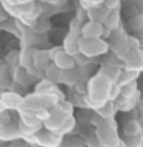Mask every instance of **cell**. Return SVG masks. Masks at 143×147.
Wrapping results in <instances>:
<instances>
[{"mask_svg": "<svg viewBox=\"0 0 143 147\" xmlns=\"http://www.w3.org/2000/svg\"><path fill=\"white\" fill-rule=\"evenodd\" d=\"M114 82L100 72H96L94 76H91L89 81L86 82L87 93L84 95L85 108L93 109L94 112L101 108L105 103L109 102V93L110 88Z\"/></svg>", "mask_w": 143, "mask_h": 147, "instance_id": "1", "label": "cell"}, {"mask_svg": "<svg viewBox=\"0 0 143 147\" xmlns=\"http://www.w3.org/2000/svg\"><path fill=\"white\" fill-rule=\"evenodd\" d=\"M60 102H61V99L56 95L32 93L24 96L23 105H22V108L18 110V113L27 114V115H33L34 117V114L37 112H39V110H43V109L52 110Z\"/></svg>", "mask_w": 143, "mask_h": 147, "instance_id": "2", "label": "cell"}, {"mask_svg": "<svg viewBox=\"0 0 143 147\" xmlns=\"http://www.w3.org/2000/svg\"><path fill=\"white\" fill-rule=\"evenodd\" d=\"M94 132L103 147H118L122 142V137L118 131V123L115 119L105 121L101 125L95 128Z\"/></svg>", "mask_w": 143, "mask_h": 147, "instance_id": "3", "label": "cell"}, {"mask_svg": "<svg viewBox=\"0 0 143 147\" xmlns=\"http://www.w3.org/2000/svg\"><path fill=\"white\" fill-rule=\"evenodd\" d=\"M80 53L87 59H96L110 53V46L105 39H84L80 38Z\"/></svg>", "mask_w": 143, "mask_h": 147, "instance_id": "4", "label": "cell"}, {"mask_svg": "<svg viewBox=\"0 0 143 147\" xmlns=\"http://www.w3.org/2000/svg\"><path fill=\"white\" fill-rule=\"evenodd\" d=\"M3 5L4 10L8 13V15H11L15 19H26L28 18L32 11L34 10L37 3L34 1H28V0H9V1H0Z\"/></svg>", "mask_w": 143, "mask_h": 147, "instance_id": "5", "label": "cell"}, {"mask_svg": "<svg viewBox=\"0 0 143 147\" xmlns=\"http://www.w3.org/2000/svg\"><path fill=\"white\" fill-rule=\"evenodd\" d=\"M34 141L37 147H60L63 141V137L43 128L41 132L34 136Z\"/></svg>", "mask_w": 143, "mask_h": 147, "instance_id": "6", "label": "cell"}, {"mask_svg": "<svg viewBox=\"0 0 143 147\" xmlns=\"http://www.w3.org/2000/svg\"><path fill=\"white\" fill-rule=\"evenodd\" d=\"M24 136L22 134L19 129V124H18V118L13 119L9 124H7L0 132V141L3 143H11L14 141H19L23 140Z\"/></svg>", "mask_w": 143, "mask_h": 147, "instance_id": "7", "label": "cell"}, {"mask_svg": "<svg viewBox=\"0 0 143 147\" xmlns=\"http://www.w3.org/2000/svg\"><path fill=\"white\" fill-rule=\"evenodd\" d=\"M0 100L4 104L8 112L10 110H19L23 105L24 96H22L19 93H15L13 90H4L0 91Z\"/></svg>", "mask_w": 143, "mask_h": 147, "instance_id": "8", "label": "cell"}, {"mask_svg": "<svg viewBox=\"0 0 143 147\" xmlns=\"http://www.w3.org/2000/svg\"><path fill=\"white\" fill-rule=\"evenodd\" d=\"M123 70L143 74V51H130L128 56L126 57V60L123 61Z\"/></svg>", "mask_w": 143, "mask_h": 147, "instance_id": "9", "label": "cell"}, {"mask_svg": "<svg viewBox=\"0 0 143 147\" xmlns=\"http://www.w3.org/2000/svg\"><path fill=\"white\" fill-rule=\"evenodd\" d=\"M70 117L66 114H63V113H61L60 110H57L56 108H53L51 110V117L48 118L47 122H44V128L48 131H51V132H54L56 133L57 131H60L61 128L65 125V123L67 122V119Z\"/></svg>", "mask_w": 143, "mask_h": 147, "instance_id": "10", "label": "cell"}, {"mask_svg": "<svg viewBox=\"0 0 143 147\" xmlns=\"http://www.w3.org/2000/svg\"><path fill=\"white\" fill-rule=\"evenodd\" d=\"M104 36V26L99 23L89 22L84 24L81 30V38L84 39H101Z\"/></svg>", "mask_w": 143, "mask_h": 147, "instance_id": "11", "label": "cell"}, {"mask_svg": "<svg viewBox=\"0 0 143 147\" xmlns=\"http://www.w3.org/2000/svg\"><path fill=\"white\" fill-rule=\"evenodd\" d=\"M80 38L81 36L68 32L62 43L63 51L72 57H76L77 55H80Z\"/></svg>", "mask_w": 143, "mask_h": 147, "instance_id": "12", "label": "cell"}, {"mask_svg": "<svg viewBox=\"0 0 143 147\" xmlns=\"http://www.w3.org/2000/svg\"><path fill=\"white\" fill-rule=\"evenodd\" d=\"M34 93H37V94H47V95H56V96H58L61 100H65V95H63V93L60 90L58 85L48 81L47 79H43V80H41L37 85H36Z\"/></svg>", "mask_w": 143, "mask_h": 147, "instance_id": "13", "label": "cell"}, {"mask_svg": "<svg viewBox=\"0 0 143 147\" xmlns=\"http://www.w3.org/2000/svg\"><path fill=\"white\" fill-rule=\"evenodd\" d=\"M52 63V60L50 57V51L48 50H36L33 55V66L38 71L44 72L46 69Z\"/></svg>", "mask_w": 143, "mask_h": 147, "instance_id": "14", "label": "cell"}, {"mask_svg": "<svg viewBox=\"0 0 143 147\" xmlns=\"http://www.w3.org/2000/svg\"><path fill=\"white\" fill-rule=\"evenodd\" d=\"M141 95L136 96V98H124L120 96L119 99L115 102V105L118 108V112H123V113H130L134 109H137L139 104V100H141Z\"/></svg>", "mask_w": 143, "mask_h": 147, "instance_id": "15", "label": "cell"}, {"mask_svg": "<svg viewBox=\"0 0 143 147\" xmlns=\"http://www.w3.org/2000/svg\"><path fill=\"white\" fill-rule=\"evenodd\" d=\"M123 136L124 137H137L142 136V125L139 119L129 118L123 124Z\"/></svg>", "mask_w": 143, "mask_h": 147, "instance_id": "16", "label": "cell"}, {"mask_svg": "<svg viewBox=\"0 0 143 147\" xmlns=\"http://www.w3.org/2000/svg\"><path fill=\"white\" fill-rule=\"evenodd\" d=\"M53 63L58 67L61 71H67V70L76 69L75 59L72 56H70V55H67L66 52H62V53L53 61Z\"/></svg>", "mask_w": 143, "mask_h": 147, "instance_id": "17", "label": "cell"}, {"mask_svg": "<svg viewBox=\"0 0 143 147\" xmlns=\"http://www.w3.org/2000/svg\"><path fill=\"white\" fill-rule=\"evenodd\" d=\"M80 72H79V67L67 71H62V84L70 88H76L80 84Z\"/></svg>", "mask_w": 143, "mask_h": 147, "instance_id": "18", "label": "cell"}, {"mask_svg": "<svg viewBox=\"0 0 143 147\" xmlns=\"http://www.w3.org/2000/svg\"><path fill=\"white\" fill-rule=\"evenodd\" d=\"M13 76H11V69L7 63L0 65V89L4 91V89H10L13 84Z\"/></svg>", "mask_w": 143, "mask_h": 147, "instance_id": "19", "label": "cell"}, {"mask_svg": "<svg viewBox=\"0 0 143 147\" xmlns=\"http://www.w3.org/2000/svg\"><path fill=\"white\" fill-rule=\"evenodd\" d=\"M11 76H13V81L19 86H26L30 81V76L27 69H24L22 66H17L11 69Z\"/></svg>", "mask_w": 143, "mask_h": 147, "instance_id": "20", "label": "cell"}, {"mask_svg": "<svg viewBox=\"0 0 143 147\" xmlns=\"http://www.w3.org/2000/svg\"><path fill=\"white\" fill-rule=\"evenodd\" d=\"M37 48H34L33 46H23V48L20 50V57H19V65L28 69V67L33 66V55Z\"/></svg>", "mask_w": 143, "mask_h": 147, "instance_id": "21", "label": "cell"}, {"mask_svg": "<svg viewBox=\"0 0 143 147\" xmlns=\"http://www.w3.org/2000/svg\"><path fill=\"white\" fill-rule=\"evenodd\" d=\"M95 114H98L99 117H101L103 119H106V121H111V119H115V114L118 113V108L115 105V103L113 102H108L105 103L101 108H99L98 110H95Z\"/></svg>", "mask_w": 143, "mask_h": 147, "instance_id": "22", "label": "cell"}, {"mask_svg": "<svg viewBox=\"0 0 143 147\" xmlns=\"http://www.w3.org/2000/svg\"><path fill=\"white\" fill-rule=\"evenodd\" d=\"M108 14H109V10L104 7V5H103V7H100V8H96V9H93V10L87 11L86 18L89 19V22L104 24L106 17H108Z\"/></svg>", "mask_w": 143, "mask_h": 147, "instance_id": "23", "label": "cell"}, {"mask_svg": "<svg viewBox=\"0 0 143 147\" xmlns=\"http://www.w3.org/2000/svg\"><path fill=\"white\" fill-rule=\"evenodd\" d=\"M104 28L109 29L110 32L120 28V10H115V11H109L108 17H106L105 22H104Z\"/></svg>", "mask_w": 143, "mask_h": 147, "instance_id": "24", "label": "cell"}, {"mask_svg": "<svg viewBox=\"0 0 143 147\" xmlns=\"http://www.w3.org/2000/svg\"><path fill=\"white\" fill-rule=\"evenodd\" d=\"M44 79H47L48 81L53 82V84L58 85L62 84V71L52 62L50 66L46 69L44 71Z\"/></svg>", "mask_w": 143, "mask_h": 147, "instance_id": "25", "label": "cell"}, {"mask_svg": "<svg viewBox=\"0 0 143 147\" xmlns=\"http://www.w3.org/2000/svg\"><path fill=\"white\" fill-rule=\"evenodd\" d=\"M122 71H123V69L119 67V66L101 65V67L99 69L98 72L103 74V75H105V76H108V78L110 79L114 84H117L118 80H119V78H120V75H122Z\"/></svg>", "mask_w": 143, "mask_h": 147, "instance_id": "26", "label": "cell"}, {"mask_svg": "<svg viewBox=\"0 0 143 147\" xmlns=\"http://www.w3.org/2000/svg\"><path fill=\"white\" fill-rule=\"evenodd\" d=\"M142 72H137V71H128V70H123L122 71V75L118 80L117 84L119 86H126L128 84H132V82H136L141 79Z\"/></svg>", "mask_w": 143, "mask_h": 147, "instance_id": "27", "label": "cell"}, {"mask_svg": "<svg viewBox=\"0 0 143 147\" xmlns=\"http://www.w3.org/2000/svg\"><path fill=\"white\" fill-rule=\"evenodd\" d=\"M129 27L133 32L136 33V36H141L143 34V14H137L134 17H132L129 19Z\"/></svg>", "mask_w": 143, "mask_h": 147, "instance_id": "28", "label": "cell"}, {"mask_svg": "<svg viewBox=\"0 0 143 147\" xmlns=\"http://www.w3.org/2000/svg\"><path fill=\"white\" fill-rule=\"evenodd\" d=\"M141 90H139V85L138 81L128 84L126 86H122V96L124 98H136L138 95H141Z\"/></svg>", "mask_w": 143, "mask_h": 147, "instance_id": "29", "label": "cell"}, {"mask_svg": "<svg viewBox=\"0 0 143 147\" xmlns=\"http://www.w3.org/2000/svg\"><path fill=\"white\" fill-rule=\"evenodd\" d=\"M76 118L74 117V115H71L68 119H67V122L65 123V125H63L62 128H61L60 131H57V134L61 137H67V136H71V133L74 132V129H75V127H76Z\"/></svg>", "mask_w": 143, "mask_h": 147, "instance_id": "30", "label": "cell"}, {"mask_svg": "<svg viewBox=\"0 0 143 147\" xmlns=\"http://www.w3.org/2000/svg\"><path fill=\"white\" fill-rule=\"evenodd\" d=\"M60 147H86V145L80 137L71 134V136L63 137V141Z\"/></svg>", "mask_w": 143, "mask_h": 147, "instance_id": "31", "label": "cell"}, {"mask_svg": "<svg viewBox=\"0 0 143 147\" xmlns=\"http://www.w3.org/2000/svg\"><path fill=\"white\" fill-rule=\"evenodd\" d=\"M54 108L57 110H60L61 113H63V114L71 117V115H74V112H75V104L72 102H70V100L65 99V100H61Z\"/></svg>", "mask_w": 143, "mask_h": 147, "instance_id": "32", "label": "cell"}, {"mask_svg": "<svg viewBox=\"0 0 143 147\" xmlns=\"http://www.w3.org/2000/svg\"><path fill=\"white\" fill-rule=\"evenodd\" d=\"M79 4H80V8L87 13V11L93 10V9L103 7L104 5V0H80Z\"/></svg>", "mask_w": 143, "mask_h": 147, "instance_id": "33", "label": "cell"}, {"mask_svg": "<svg viewBox=\"0 0 143 147\" xmlns=\"http://www.w3.org/2000/svg\"><path fill=\"white\" fill-rule=\"evenodd\" d=\"M19 57H20V51H11L9 52L5 57V61H7V65L10 67V69H14L19 65Z\"/></svg>", "mask_w": 143, "mask_h": 147, "instance_id": "34", "label": "cell"}, {"mask_svg": "<svg viewBox=\"0 0 143 147\" xmlns=\"http://www.w3.org/2000/svg\"><path fill=\"white\" fill-rule=\"evenodd\" d=\"M127 147H143V136L137 137H122Z\"/></svg>", "mask_w": 143, "mask_h": 147, "instance_id": "35", "label": "cell"}, {"mask_svg": "<svg viewBox=\"0 0 143 147\" xmlns=\"http://www.w3.org/2000/svg\"><path fill=\"white\" fill-rule=\"evenodd\" d=\"M50 28H51L50 22H47L46 19H38L37 22H36L34 27H33V32L34 33H46Z\"/></svg>", "mask_w": 143, "mask_h": 147, "instance_id": "36", "label": "cell"}, {"mask_svg": "<svg viewBox=\"0 0 143 147\" xmlns=\"http://www.w3.org/2000/svg\"><path fill=\"white\" fill-rule=\"evenodd\" d=\"M122 96V88L118 84H113L110 88V93H109V102L115 103Z\"/></svg>", "mask_w": 143, "mask_h": 147, "instance_id": "37", "label": "cell"}, {"mask_svg": "<svg viewBox=\"0 0 143 147\" xmlns=\"http://www.w3.org/2000/svg\"><path fill=\"white\" fill-rule=\"evenodd\" d=\"M128 47H129L130 51L141 50V48H142L141 39H139L137 36H129L128 37Z\"/></svg>", "mask_w": 143, "mask_h": 147, "instance_id": "38", "label": "cell"}, {"mask_svg": "<svg viewBox=\"0 0 143 147\" xmlns=\"http://www.w3.org/2000/svg\"><path fill=\"white\" fill-rule=\"evenodd\" d=\"M104 7L108 9L109 11L120 10L122 1H119V0H104Z\"/></svg>", "mask_w": 143, "mask_h": 147, "instance_id": "39", "label": "cell"}, {"mask_svg": "<svg viewBox=\"0 0 143 147\" xmlns=\"http://www.w3.org/2000/svg\"><path fill=\"white\" fill-rule=\"evenodd\" d=\"M85 145H86V147H103L99 138L96 137L95 132H93L89 137H87L86 141H85Z\"/></svg>", "mask_w": 143, "mask_h": 147, "instance_id": "40", "label": "cell"}, {"mask_svg": "<svg viewBox=\"0 0 143 147\" xmlns=\"http://www.w3.org/2000/svg\"><path fill=\"white\" fill-rule=\"evenodd\" d=\"M48 51H50V57H51V60H52V62L60 56L61 53H62V52H65V51H63L62 46H54V47L50 48Z\"/></svg>", "mask_w": 143, "mask_h": 147, "instance_id": "41", "label": "cell"}, {"mask_svg": "<svg viewBox=\"0 0 143 147\" xmlns=\"http://www.w3.org/2000/svg\"><path fill=\"white\" fill-rule=\"evenodd\" d=\"M13 121L10 117V113L7 112V113H4V114H0V132H1V129L5 127L7 124H9L10 122Z\"/></svg>", "mask_w": 143, "mask_h": 147, "instance_id": "42", "label": "cell"}, {"mask_svg": "<svg viewBox=\"0 0 143 147\" xmlns=\"http://www.w3.org/2000/svg\"><path fill=\"white\" fill-rule=\"evenodd\" d=\"M75 59V62H76V67H83V66H86V63H89L90 59H87V57H85L84 55H77Z\"/></svg>", "mask_w": 143, "mask_h": 147, "instance_id": "43", "label": "cell"}, {"mask_svg": "<svg viewBox=\"0 0 143 147\" xmlns=\"http://www.w3.org/2000/svg\"><path fill=\"white\" fill-rule=\"evenodd\" d=\"M5 147H32V146L23 138V140H19V141H14V142H11V143H8Z\"/></svg>", "mask_w": 143, "mask_h": 147, "instance_id": "44", "label": "cell"}, {"mask_svg": "<svg viewBox=\"0 0 143 147\" xmlns=\"http://www.w3.org/2000/svg\"><path fill=\"white\" fill-rule=\"evenodd\" d=\"M46 3H47V4H52L53 7H62V5L66 4L67 1H65V0H63V1H51L50 0V1H46Z\"/></svg>", "mask_w": 143, "mask_h": 147, "instance_id": "45", "label": "cell"}, {"mask_svg": "<svg viewBox=\"0 0 143 147\" xmlns=\"http://www.w3.org/2000/svg\"><path fill=\"white\" fill-rule=\"evenodd\" d=\"M8 110H7V108L4 107V104L1 103V100H0V114H4V113H7Z\"/></svg>", "mask_w": 143, "mask_h": 147, "instance_id": "46", "label": "cell"}, {"mask_svg": "<svg viewBox=\"0 0 143 147\" xmlns=\"http://www.w3.org/2000/svg\"><path fill=\"white\" fill-rule=\"evenodd\" d=\"M138 85L141 86L142 89H143V74H142V76H141V79L138 80Z\"/></svg>", "mask_w": 143, "mask_h": 147, "instance_id": "47", "label": "cell"}, {"mask_svg": "<svg viewBox=\"0 0 143 147\" xmlns=\"http://www.w3.org/2000/svg\"><path fill=\"white\" fill-rule=\"evenodd\" d=\"M138 119H139V123H141V125H142V136H143V115L139 117Z\"/></svg>", "mask_w": 143, "mask_h": 147, "instance_id": "48", "label": "cell"}, {"mask_svg": "<svg viewBox=\"0 0 143 147\" xmlns=\"http://www.w3.org/2000/svg\"><path fill=\"white\" fill-rule=\"evenodd\" d=\"M118 147H127V145H126V142L123 141V138H122V142H120V145L118 146Z\"/></svg>", "mask_w": 143, "mask_h": 147, "instance_id": "49", "label": "cell"}, {"mask_svg": "<svg viewBox=\"0 0 143 147\" xmlns=\"http://www.w3.org/2000/svg\"><path fill=\"white\" fill-rule=\"evenodd\" d=\"M7 146V143H0V147H5Z\"/></svg>", "mask_w": 143, "mask_h": 147, "instance_id": "50", "label": "cell"}, {"mask_svg": "<svg viewBox=\"0 0 143 147\" xmlns=\"http://www.w3.org/2000/svg\"><path fill=\"white\" fill-rule=\"evenodd\" d=\"M141 50H142V51H143V46H142V48H141Z\"/></svg>", "mask_w": 143, "mask_h": 147, "instance_id": "51", "label": "cell"}, {"mask_svg": "<svg viewBox=\"0 0 143 147\" xmlns=\"http://www.w3.org/2000/svg\"><path fill=\"white\" fill-rule=\"evenodd\" d=\"M0 143H3V142H1V141H0Z\"/></svg>", "mask_w": 143, "mask_h": 147, "instance_id": "52", "label": "cell"}]
</instances>
